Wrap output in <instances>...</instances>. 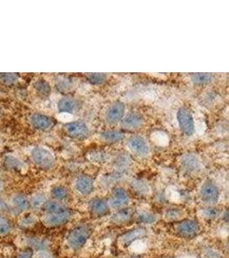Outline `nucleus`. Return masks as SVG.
Listing matches in <instances>:
<instances>
[{
    "mask_svg": "<svg viewBox=\"0 0 229 258\" xmlns=\"http://www.w3.org/2000/svg\"><path fill=\"white\" fill-rule=\"evenodd\" d=\"M57 106L59 112L72 114L76 109H78L80 104L78 100L76 99L75 97L65 96L59 99Z\"/></svg>",
    "mask_w": 229,
    "mask_h": 258,
    "instance_id": "a211bd4d",
    "label": "nucleus"
},
{
    "mask_svg": "<svg viewBox=\"0 0 229 258\" xmlns=\"http://www.w3.org/2000/svg\"><path fill=\"white\" fill-rule=\"evenodd\" d=\"M68 209H69L67 207L62 203H59L54 200H52V201L47 200V203H45L41 210H43L46 214H59V213L66 211Z\"/></svg>",
    "mask_w": 229,
    "mask_h": 258,
    "instance_id": "412c9836",
    "label": "nucleus"
},
{
    "mask_svg": "<svg viewBox=\"0 0 229 258\" xmlns=\"http://www.w3.org/2000/svg\"><path fill=\"white\" fill-rule=\"evenodd\" d=\"M133 209L130 208H125V209L117 210L115 214H112L111 217V223L115 226H123L128 223L133 219Z\"/></svg>",
    "mask_w": 229,
    "mask_h": 258,
    "instance_id": "f3484780",
    "label": "nucleus"
},
{
    "mask_svg": "<svg viewBox=\"0 0 229 258\" xmlns=\"http://www.w3.org/2000/svg\"><path fill=\"white\" fill-rule=\"evenodd\" d=\"M91 234L92 228L87 224H82L74 227L66 238L68 247L73 250L81 249L85 245Z\"/></svg>",
    "mask_w": 229,
    "mask_h": 258,
    "instance_id": "f257e3e1",
    "label": "nucleus"
},
{
    "mask_svg": "<svg viewBox=\"0 0 229 258\" xmlns=\"http://www.w3.org/2000/svg\"><path fill=\"white\" fill-rule=\"evenodd\" d=\"M201 257L202 258H221L220 253L217 250L213 249V248H204L203 251L201 253Z\"/></svg>",
    "mask_w": 229,
    "mask_h": 258,
    "instance_id": "f704fd0d",
    "label": "nucleus"
},
{
    "mask_svg": "<svg viewBox=\"0 0 229 258\" xmlns=\"http://www.w3.org/2000/svg\"><path fill=\"white\" fill-rule=\"evenodd\" d=\"M220 214V210L214 206H206L200 210V214L202 218L207 220H215L216 218L219 217Z\"/></svg>",
    "mask_w": 229,
    "mask_h": 258,
    "instance_id": "a878e982",
    "label": "nucleus"
},
{
    "mask_svg": "<svg viewBox=\"0 0 229 258\" xmlns=\"http://www.w3.org/2000/svg\"><path fill=\"white\" fill-rule=\"evenodd\" d=\"M51 197L54 201L62 203V202L68 199L69 190L64 186L57 185L51 189Z\"/></svg>",
    "mask_w": 229,
    "mask_h": 258,
    "instance_id": "b1692460",
    "label": "nucleus"
},
{
    "mask_svg": "<svg viewBox=\"0 0 229 258\" xmlns=\"http://www.w3.org/2000/svg\"><path fill=\"white\" fill-rule=\"evenodd\" d=\"M58 118H59V120H61V121H64V122L69 123V122H71L72 120H73V115H72V114H70V113L59 112Z\"/></svg>",
    "mask_w": 229,
    "mask_h": 258,
    "instance_id": "ea45409f",
    "label": "nucleus"
},
{
    "mask_svg": "<svg viewBox=\"0 0 229 258\" xmlns=\"http://www.w3.org/2000/svg\"><path fill=\"white\" fill-rule=\"evenodd\" d=\"M12 231V225L7 218L0 214V236H6Z\"/></svg>",
    "mask_w": 229,
    "mask_h": 258,
    "instance_id": "2f4dec72",
    "label": "nucleus"
},
{
    "mask_svg": "<svg viewBox=\"0 0 229 258\" xmlns=\"http://www.w3.org/2000/svg\"><path fill=\"white\" fill-rule=\"evenodd\" d=\"M34 87L36 89V92L42 97H48L52 92V87L50 84L47 82V80L43 79L36 80L34 84Z\"/></svg>",
    "mask_w": 229,
    "mask_h": 258,
    "instance_id": "393cba45",
    "label": "nucleus"
},
{
    "mask_svg": "<svg viewBox=\"0 0 229 258\" xmlns=\"http://www.w3.org/2000/svg\"><path fill=\"white\" fill-rule=\"evenodd\" d=\"M1 188H2V182H1V180H0V190H1Z\"/></svg>",
    "mask_w": 229,
    "mask_h": 258,
    "instance_id": "79ce46f5",
    "label": "nucleus"
},
{
    "mask_svg": "<svg viewBox=\"0 0 229 258\" xmlns=\"http://www.w3.org/2000/svg\"><path fill=\"white\" fill-rule=\"evenodd\" d=\"M133 186H134V188H135L136 190L138 191L139 193H144V192H148L149 190V188H148L147 185L145 184L144 182H142V181H136L133 183Z\"/></svg>",
    "mask_w": 229,
    "mask_h": 258,
    "instance_id": "58836bf2",
    "label": "nucleus"
},
{
    "mask_svg": "<svg viewBox=\"0 0 229 258\" xmlns=\"http://www.w3.org/2000/svg\"><path fill=\"white\" fill-rule=\"evenodd\" d=\"M179 165L183 171L188 175L195 176L203 170V163L199 156L194 153L183 154L179 159Z\"/></svg>",
    "mask_w": 229,
    "mask_h": 258,
    "instance_id": "39448f33",
    "label": "nucleus"
},
{
    "mask_svg": "<svg viewBox=\"0 0 229 258\" xmlns=\"http://www.w3.org/2000/svg\"><path fill=\"white\" fill-rule=\"evenodd\" d=\"M173 231L179 238L192 239L199 234L200 226L196 220L184 219L174 222Z\"/></svg>",
    "mask_w": 229,
    "mask_h": 258,
    "instance_id": "7ed1b4c3",
    "label": "nucleus"
},
{
    "mask_svg": "<svg viewBox=\"0 0 229 258\" xmlns=\"http://www.w3.org/2000/svg\"><path fill=\"white\" fill-rule=\"evenodd\" d=\"M71 215L72 214L70 209L59 214H45L42 222L47 227L55 228L67 224L71 219Z\"/></svg>",
    "mask_w": 229,
    "mask_h": 258,
    "instance_id": "9b49d317",
    "label": "nucleus"
},
{
    "mask_svg": "<svg viewBox=\"0 0 229 258\" xmlns=\"http://www.w3.org/2000/svg\"><path fill=\"white\" fill-rule=\"evenodd\" d=\"M12 206L6 201L0 198V214H7L12 211Z\"/></svg>",
    "mask_w": 229,
    "mask_h": 258,
    "instance_id": "4c0bfd02",
    "label": "nucleus"
},
{
    "mask_svg": "<svg viewBox=\"0 0 229 258\" xmlns=\"http://www.w3.org/2000/svg\"><path fill=\"white\" fill-rule=\"evenodd\" d=\"M100 141L106 144H115L125 139V134L119 130H107L100 135Z\"/></svg>",
    "mask_w": 229,
    "mask_h": 258,
    "instance_id": "aec40b11",
    "label": "nucleus"
},
{
    "mask_svg": "<svg viewBox=\"0 0 229 258\" xmlns=\"http://www.w3.org/2000/svg\"><path fill=\"white\" fill-rule=\"evenodd\" d=\"M36 258H53L52 255L47 252V250H39L38 254L36 255Z\"/></svg>",
    "mask_w": 229,
    "mask_h": 258,
    "instance_id": "a19ab883",
    "label": "nucleus"
},
{
    "mask_svg": "<svg viewBox=\"0 0 229 258\" xmlns=\"http://www.w3.org/2000/svg\"><path fill=\"white\" fill-rule=\"evenodd\" d=\"M130 202H131V198L129 195L127 190H125L121 187L112 188L111 196L107 201L110 209H115V210L127 208L129 206Z\"/></svg>",
    "mask_w": 229,
    "mask_h": 258,
    "instance_id": "1a4fd4ad",
    "label": "nucleus"
},
{
    "mask_svg": "<svg viewBox=\"0 0 229 258\" xmlns=\"http://www.w3.org/2000/svg\"><path fill=\"white\" fill-rule=\"evenodd\" d=\"M127 148L133 155L138 158H145L150 153V146L147 141L140 135H133L127 140Z\"/></svg>",
    "mask_w": 229,
    "mask_h": 258,
    "instance_id": "0eeeda50",
    "label": "nucleus"
},
{
    "mask_svg": "<svg viewBox=\"0 0 229 258\" xmlns=\"http://www.w3.org/2000/svg\"><path fill=\"white\" fill-rule=\"evenodd\" d=\"M1 115H2V110L0 109V117H1Z\"/></svg>",
    "mask_w": 229,
    "mask_h": 258,
    "instance_id": "37998d69",
    "label": "nucleus"
},
{
    "mask_svg": "<svg viewBox=\"0 0 229 258\" xmlns=\"http://www.w3.org/2000/svg\"><path fill=\"white\" fill-rule=\"evenodd\" d=\"M220 197V189L211 180H206L199 188V197L202 203L206 206H214L219 202Z\"/></svg>",
    "mask_w": 229,
    "mask_h": 258,
    "instance_id": "20e7f679",
    "label": "nucleus"
},
{
    "mask_svg": "<svg viewBox=\"0 0 229 258\" xmlns=\"http://www.w3.org/2000/svg\"><path fill=\"white\" fill-rule=\"evenodd\" d=\"M65 131L68 136L73 139H85L90 134L88 125L81 120H72L65 124Z\"/></svg>",
    "mask_w": 229,
    "mask_h": 258,
    "instance_id": "9d476101",
    "label": "nucleus"
},
{
    "mask_svg": "<svg viewBox=\"0 0 229 258\" xmlns=\"http://www.w3.org/2000/svg\"><path fill=\"white\" fill-rule=\"evenodd\" d=\"M177 121L180 131L187 136L195 133V118L190 109L181 107L177 111Z\"/></svg>",
    "mask_w": 229,
    "mask_h": 258,
    "instance_id": "423d86ee",
    "label": "nucleus"
},
{
    "mask_svg": "<svg viewBox=\"0 0 229 258\" xmlns=\"http://www.w3.org/2000/svg\"><path fill=\"white\" fill-rule=\"evenodd\" d=\"M185 258H193V257H185Z\"/></svg>",
    "mask_w": 229,
    "mask_h": 258,
    "instance_id": "c03bdc74",
    "label": "nucleus"
},
{
    "mask_svg": "<svg viewBox=\"0 0 229 258\" xmlns=\"http://www.w3.org/2000/svg\"><path fill=\"white\" fill-rule=\"evenodd\" d=\"M150 141L157 147H167L169 144L170 138L168 133L162 130L153 131L150 135Z\"/></svg>",
    "mask_w": 229,
    "mask_h": 258,
    "instance_id": "4be33fe9",
    "label": "nucleus"
},
{
    "mask_svg": "<svg viewBox=\"0 0 229 258\" xmlns=\"http://www.w3.org/2000/svg\"><path fill=\"white\" fill-rule=\"evenodd\" d=\"M144 119L140 114L137 113H131V114L125 115L121 120V125L124 128L127 130H135L139 128L144 124Z\"/></svg>",
    "mask_w": 229,
    "mask_h": 258,
    "instance_id": "6ab92c4d",
    "label": "nucleus"
},
{
    "mask_svg": "<svg viewBox=\"0 0 229 258\" xmlns=\"http://www.w3.org/2000/svg\"><path fill=\"white\" fill-rule=\"evenodd\" d=\"M19 76L18 74L12 73H1L0 74V84L11 86L14 85L18 82Z\"/></svg>",
    "mask_w": 229,
    "mask_h": 258,
    "instance_id": "c85d7f7f",
    "label": "nucleus"
},
{
    "mask_svg": "<svg viewBox=\"0 0 229 258\" xmlns=\"http://www.w3.org/2000/svg\"><path fill=\"white\" fill-rule=\"evenodd\" d=\"M87 80L91 85H99L105 82L106 75L105 74H86Z\"/></svg>",
    "mask_w": 229,
    "mask_h": 258,
    "instance_id": "7c9ffc66",
    "label": "nucleus"
},
{
    "mask_svg": "<svg viewBox=\"0 0 229 258\" xmlns=\"http://www.w3.org/2000/svg\"><path fill=\"white\" fill-rule=\"evenodd\" d=\"M47 197L44 194H36L30 200V208L36 210H41L45 203H47Z\"/></svg>",
    "mask_w": 229,
    "mask_h": 258,
    "instance_id": "bb28decb",
    "label": "nucleus"
},
{
    "mask_svg": "<svg viewBox=\"0 0 229 258\" xmlns=\"http://www.w3.org/2000/svg\"><path fill=\"white\" fill-rule=\"evenodd\" d=\"M130 258H137V257H130Z\"/></svg>",
    "mask_w": 229,
    "mask_h": 258,
    "instance_id": "a18cd8bd",
    "label": "nucleus"
},
{
    "mask_svg": "<svg viewBox=\"0 0 229 258\" xmlns=\"http://www.w3.org/2000/svg\"><path fill=\"white\" fill-rule=\"evenodd\" d=\"M12 209L17 214H22L30 209V200L24 194L18 193L12 197Z\"/></svg>",
    "mask_w": 229,
    "mask_h": 258,
    "instance_id": "dca6fc26",
    "label": "nucleus"
},
{
    "mask_svg": "<svg viewBox=\"0 0 229 258\" xmlns=\"http://www.w3.org/2000/svg\"><path fill=\"white\" fill-rule=\"evenodd\" d=\"M129 163L130 159L128 156H120L115 161V166L119 170H124L128 166Z\"/></svg>",
    "mask_w": 229,
    "mask_h": 258,
    "instance_id": "c9c22d12",
    "label": "nucleus"
},
{
    "mask_svg": "<svg viewBox=\"0 0 229 258\" xmlns=\"http://www.w3.org/2000/svg\"><path fill=\"white\" fill-rule=\"evenodd\" d=\"M148 235L147 229L144 228L143 226L136 227L132 229L128 232H125L121 234L118 238V243L121 248L127 249L131 246L136 241L140 240L145 238Z\"/></svg>",
    "mask_w": 229,
    "mask_h": 258,
    "instance_id": "6e6552de",
    "label": "nucleus"
},
{
    "mask_svg": "<svg viewBox=\"0 0 229 258\" xmlns=\"http://www.w3.org/2000/svg\"><path fill=\"white\" fill-rule=\"evenodd\" d=\"M34 250L31 248H27V249L22 250L16 255L15 258H34Z\"/></svg>",
    "mask_w": 229,
    "mask_h": 258,
    "instance_id": "e433bc0d",
    "label": "nucleus"
},
{
    "mask_svg": "<svg viewBox=\"0 0 229 258\" xmlns=\"http://www.w3.org/2000/svg\"><path fill=\"white\" fill-rule=\"evenodd\" d=\"M30 158L37 167L42 170H50L54 167L56 159L55 156L47 147H36L30 152Z\"/></svg>",
    "mask_w": 229,
    "mask_h": 258,
    "instance_id": "f03ea898",
    "label": "nucleus"
},
{
    "mask_svg": "<svg viewBox=\"0 0 229 258\" xmlns=\"http://www.w3.org/2000/svg\"><path fill=\"white\" fill-rule=\"evenodd\" d=\"M214 74L209 73H198V74H192L190 76L191 82L196 85H209L214 80Z\"/></svg>",
    "mask_w": 229,
    "mask_h": 258,
    "instance_id": "5701e85b",
    "label": "nucleus"
},
{
    "mask_svg": "<svg viewBox=\"0 0 229 258\" xmlns=\"http://www.w3.org/2000/svg\"><path fill=\"white\" fill-rule=\"evenodd\" d=\"M137 221L138 223L150 225L156 222V216L155 214L150 213H142L137 217Z\"/></svg>",
    "mask_w": 229,
    "mask_h": 258,
    "instance_id": "473e14b6",
    "label": "nucleus"
},
{
    "mask_svg": "<svg viewBox=\"0 0 229 258\" xmlns=\"http://www.w3.org/2000/svg\"><path fill=\"white\" fill-rule=\"evenodd\" d=\"M183 213L180 209H169L165 212L164 218L168 221H174L177 222L179 220H181V216Z\"/></svg>",
    "mask_w": 229,
    "mask_h": 258,
    "instance_id": "c756f323",
    "label": "nucleus"
},
{
    "mask_svg": "<svg viewBox=\"0 0 229 258\" xmlns=\"http://www.w3.org/2000/svg\"><path fill=\"white\" fill-rule=\"evenodd\" d=\"M4 164L8 170H15V171L20 170L23 167L22 161L19 160L18 158L11 155L6 156L5 160H4Z\"/></svg>",
    "mask_w": 229,
    "mask_h": 258,
    "instance_id": "cd10ccee",
    "label": "nucleus"
},
{
    "mask_svg": "<svg viewBox=\"0 0 229 258\" xmlns=\"http://www.w3.org/2000/svg\"><path fill=\"white\" fill-rule=\"evenodd\" d=\"M36 223V219L32 214L26 215L25 217L21 219L19 221V226L22 228H30L31 226H34Z\"/></svg>",
    "mask_w": 229,
    "mask_h": 258,
    "instance_id": "72a5a7b5",
    "label": "nucleus"
},
{
    "mask_svg": "<svg viewBox=\"0 0 229 258\" xmlns=\"http://www.w3.org/2000/svg\"><path fill=\"white\" fill-rule=\"evenodd\" d=\"M126 115V106L121 102H115L108 106L105 113V120L109 124L120 122Z\"/></svg>",
    "mask_w": 229,
    "mask_h": 258,
    "instance_id": "ddd939ff",
    "label": "nucleus"
},
{
    "mask_svg": "<svg viewBox=\"0 0 229 258\" xmlns=\"http://www.w3.org/2000/svg\"><path fill=\"white\" fill-rule=\"evenodd\" d=\"M30 125L40 131H47L55 125L53 118L41 113H33L29 117Z\"/></svg>",
    "mask_w": 229,
    "mask_h": 258,
    "instance_id": "f8f14e48",
    "label": "nucleus"
},
{
    "mask_svg": "<svg viewBox=\"0 0 229 258\" xmlns=\"http://www.w3.org/2000/svg\"><path fill=\"white\" fill-rule=\"evenodd\" d=\"M74 187L82 196H88L94 191V180L87 175H81L77 176L75 180Z\"/></svg>",
    "mask_w": 229,
    "mask_h": 258,
    "instance_id": "2eb2a0df",
    "label": "nucleus"
},
{
    "mask_svg": "<svg viewBox=\"0 0 229 258\" xmlns=\"http://www.w3.org/2000/svg\"><path fill=\"white\" fill-rule=\"evenodd\" d=\"M110 209L107 201L102 198H93L88 203V211L93 217H104L108 214Z\"/></svg>",
    "mask_w": 229,
    "mask_h": 258,
    "instance_id": "4468645a",
    "label": "nucleus"
}]
</instances>
